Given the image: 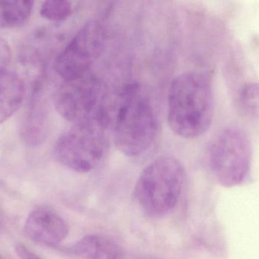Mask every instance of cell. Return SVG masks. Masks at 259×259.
<instances>
[{"instance_id": "1", "label": "cell", "mask_w": 259, "mask_h": 259, "mask_svg": "<svg viewBox=\"0 0 259 259\" xmlns=\"http://www.w3.org/2000/svg\"><path fill=\"white\" fill-rule=\"evenodd\" d=\"M211 80L199 71H187L171 82L167 95V122L178 136L194 139L209 129L214 115Z\"/></svg>"}, {"instance_id": "2", "label": "cell", "mask_w": 259, "mask_h": 259, "mask_svg": "<svg viewBox=\"0 0 259 259\" xmlns=\"http://www.w3.org/2000/svg\"><path fill=\"white\" fill-rule=\"evenodd\" d=\"M114 123L115 146L126 156H139L149 150L158 133L153 106L135 85L121 96Z\"/></svg>"}, {"instance_id": "3", "label": "cell", "mask_w": 259, "mask_h": 259, "mask_svg": "<svg viewBox=\"0 0 259 259\" xmlns=\"http://www.w3.org/2000/svg\"><path fill=\"white\" fill-rule=\"evenodd\" d=\"M108 123V114L103 109L96 117L74 124L56 141L54 154L57 161L77 173L92 171L107 152Z\"/></svg>"}, {"instance_id": "4", "label": "cell", "mask_w": 259, "mask_h": 259, "mask_svg": "<svg viewBox=\"0 0 259 259\" xmlns=\"http://www.w3.org/2000/svg\"><path fill=\"white\" fill-rule=\"evenodd\" d=\"M186 173L176 158L161 157L146 166L135 185V197L146 214L161 217L177 205L181 194Z\"/></svg>"}, {"instance_id": "5", "label": "cell", "mask_w": 259, "mask_h": 259, "mask_svg": "<svg viewBox=\"0 0 259 259\" xmlns=\"http://www.w3.org/2000/svg\"><path fill=\"white\" fill-rule=\"evenodd\" d=\"M208 162L216 180L222 187L241 185L252 169V143L247 134L237 126L221 131L208 147Z\"/></svg>"}, {"instance_id": "6", "label": "cell", "mask_w": 259, "mask_h": 259, "mask_svg": "<svg viewBox=\"0 0 259 259\" xmlns=\"http://www.w3.org/2000/svg\"><path fill=\"white\" fill-rule=\"evenodd\" d=\"M103 91L101 80L89 71L65 81L55 93V108L67 121L74 125L81 123L103 110Z\"/></svg>"}, {"instance_id": "7", "label": "cell", "mask_w": 259, "mask_h": 259, "mask_svg": "<svg viewBox=\"0 0 259 259\" xmlns=\"http://www.w3.org/2000/svg\"><path fill=\"white\" fill-rule=\"evenodd\" d=\"M106 45V32L100 23L88 21L74 35L55 60L56 72L65 81L90 71Z\"/></svg>"}, {"instance_id": "8", "label": "cell", "mask_w": 259, "mask_h": 259, "mask_svg": "<svg viewBox=\"0 0 259 259\" xmlns=\"http://www.w3.org/2000/svg\"><path fill=\"white\" fill-rule=\"evenodd\" d=\"M26 236L33 241L47 246H57L68 235L69 227L62 216L49 208H38L26 218Z\"/></svg>"}, {"instance_id": "9", "label": "cell", "mask_w": 259, "mask_h": 259, "mask_svg": "<svg viewBox=\"0 0 259 259\" xmlns=\"http://www.w3.org/2000/svg\"><path fill=\"white\" fill-rule=\"evenodd\" d=\"M25 85L15 71L0 69V124L12 117L24 103Z\"/></svg>"}, {"instance_id": "10", "label": "cell", "mask_w": 259, "mask_h": 259, "mask_svg": "<svg viewBox=\"0 0 259 259\" xmlns=\"http://www.w3.org/2000/svg\"><path fill=\"white\" fill-rule=\"evenodd\" d=\"M69 253L84 259H120L121 250L113 240L103 235L82 237L67 249Z\"/></svg>"}, {"instance_id": "11", "label": "cell", "mask_w": 259, "mask_h": 259, "mask_svg": "<svg viewBox=\"0 0 259 259\" xmlns=\"http://www.w3.org/2000/svg\"><path fill=\"white\" fill-rule=\"evenodd\" d=\"M38 91H35L31 107L29 109L25 124L23 126V136L30 145H37L46 135L45 108L39 98Z\"/></svg>"}, {"instance_id": "12", "label": "cell", "mask_w": 259, "mask_h": 259, "mask_svg": "<svg viewBox=\"0 0 259 259\" xmlns=\"http://www.w3.org/2000/svg\"><path fill=\"white\" fill-rule=\"evenodd\" d=\"M33 1H0V28H13L27 22L31 15Z\"/></svg>"}, {"instance_id": "13", "label": "cell", "mask_w": 259, "mask_h": 259, "mask_svg": "<svg viewBox=\"0 0 259 259\" xmlns=\"http://www.w3.org/2000/svg\"><path fill=\"white\" fill-rule=\"evenodd\" d=\"M238 103L245 116L259 123V82L245 85L239 93Z\"/></svg>"}, {"instance_id": "14", "label": "cell", "mask_w": 259, "mask_h": 259, "mask_svg": "<svg viewBox=\"0 0 259 259\" xmlns=\"http://www.w3.org/2000/svg\"><path fill=\"white\" fill-rule=\"evenodd\" d=\"M39 13L46 19L52 21H62L72 13V6L68 1L52 0L46 1L41 6Z\"/></svg>"}, {"instance_id": "15", "label": "cell", "mask_w": 259, "mask_h": 259, "mask_svg": "<svg viewBox=\"0 0 259 259\" xmlns=\"http://www.w3.org/2000/svg\"><path fill=\"white\" fill-rule=\"evenodd\" d=\"M11 50L8 43L0 38V69L6 68L11 59Z\"/></svg>"}, {"instance_id": "16", "label": "cell", "mask_w": 259, "mask_h": 259, "mask_svg": "<svg viewBox=\"0 0 259 259\" xmlns=\"http://www.w3.org/2000/svg\"><path fill=\"white\" fill-rule=\"evenodd\" d=\"M15 252L20 259H42L22 243H17L15 245Z\"/></svg>"}, {"instance_id": "17", "label": "cell", "mask_w": 259, "mask_h": 259, "mask_svg": "<svg viewBox=\"0 0 259 259\" xmlns=\"http://www.w3.org/2000/svg\"><path fill=\"white\" fill-rule=\"evenodd\" d=\"M3 229V221H2L1 218H0V231Z\"/></svg>"}]
</instances>
